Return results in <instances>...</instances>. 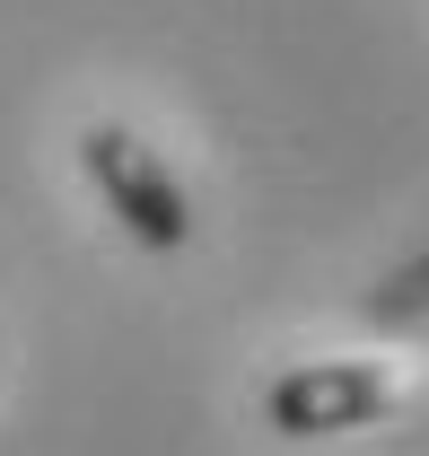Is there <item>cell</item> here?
<instances>
[{
    "label": "cell",
    "mask_w": 429,
    "mask_h": 456,
    "mask_svg": "<svg viewBox=\"0 0 429 456\" xmlns=\"http://www.w3.org/2000/svg\"><path fill=\"white\" fill-rule=\"evenodd\" d=\"M79 167H88V184H97V202H106L150 255H175V246L193 237V202H184L175 167H166L141 132H123V123H88V132H79Z\"/></svg>",
    "instance_id": "1"
},
{
    "label": "cell",
    "mask_w": 429,
    "mask_h": 456,
    "mask_svg": "<svg viewBox=\"0 0 429 456\" xmlns=\"http://www.w3.org/2000/svg\"><path fill=\"white\" fill-rule=\"evenodd\" d=\"M360 316H368V325H385V334H394V325H421V316H429V246L412 255V264H394V273L360 298Z\"/></svg>",
    "instance_id": "3"
},
{
    "label": "cell",
    "mask_w": 429,
    "mask_h": 456,
    "mask_svg": "<svg viewBox=\"0 0 429 456\" xmlns=\"http://www.w3.org/2000/svg\"><path fill=\"white\" fill-rule=\"evenodd\" d=\"M403 403L385 360H307V369H280L263 387V421L280 439H342V430H368Z\"/></svg>",
    "instance_id": "2"
}]
</instances>
